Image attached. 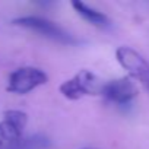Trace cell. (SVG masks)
I'll list each match as a JSON object with an SVG mask.
<instances>
[{
    "label": "cell",
    "mask_w": 149,
    "mask_h": 149,
    "mask_svg": "<svg viewBox=\"0 0 149 149\" xmlns=\"http://www.w3.org/2000/svg\"><path fill=\"white\" fill-rule=\"evenodd\" d=\"M28 116L24 111L9 110L0 121V148H3L22 137V132L26 126Z\"/></svg>",
    "instance_id": "cell-5"
},
{
    "label": "cell",
    "mask_w": 149,
    "mask_h": 149,
    "mask_svg": "<svg viewBox=\"0 0 149 149\" xmlns=\"http://www.w3.org/2000/svg\"><path fill=\"white\" fill-rule=\"evenodd\" d=\"M88 149H91V148H88Z\"/></svg>",
    "instance_id": "cell-9"
},
{
    "label": "cell",
    "mask_w": 149,
    "mask_h": 149,
    "mask_svg": "<svg viewBox=\"0 0 149 149\" xmlns=\"http://www.w3.org/2000/svg\"><path fill=\"white\" fill-rule=\"evenodd\" d=\"M101 94L108 101L118 105H124V104H129L137 95V89L129 78H120V79L105 82L102 85Z\"/></svg>",
    "instance_id": "cell-6"
},
{
    "label": "cell",
    "mask_w": 149,
    "mask_h": 149,
    "mask_svg": "<svg viewBox=\"0 0 149 149\" xmlns=\"http://www.w3.org/2000/svg\"><path fill=\"white\" fill-rule=\"evenodd\" d=\"M48 81V76L38 67H19L10 73L8 91L13 94H28L37 86L44 85Z\"/></svg>",
    "instance_id": "cell-3"
},
{
    "label": "cell",
    "mask_w": 149,
    "mask_h": 149,
    "mask_svg": "<svg viewBox=\"0 0 149 149\" xmlns=\"http://www.w3.org/2000/svg\"><path fill=\"white\" fill-rule=\"evenodd\" d=\"M102 82L89 70H81L72 79L60 86V92L69 100H78L84 95H98L102 91Z\"/></svg>",
    "instance_id": "cell-2"
},
{
    "label": "cell",
    "mask_w": 149,
    "mask_h": 149,
    "mask_svg": "<svg viewBox=\"0 0 149 149\" xmlns=\"http://www.w3.org/2000/svg\"><path fill=\"white\" fill-rule=\"evenodd\" d=\"M15 25L22 26V28H28L31 31H35L56 42L60 44H66V45H74L79 41L74 38L72 34H69L67 31H64L63 28H60L58 25H56L54 22L40 18V16H24V18H18L13 21Z\"/></svg>",
    "instance_id": "cell-1"
},
{
    "label": "cell",
    "mask_w": 149,
    "mask_h": 149,
    "mask_svg": "<svg viewBox=\"0 0 149 149\" xmlns=\"http://www.w3.org/2000/svg\"><path fill=\"white\" fill-rule=\"evenodd\" d=\"M116 56L118 63L129 72L130 76L137 79L149 92V63L130 47L117 48Z\"/></svg>",
    "instance_id": "cell-4"
},
{
    "label": "cell",
    "mask_w": 149,
    "mask_h": 149,
    "mask_svg": "<svg viewBox=\"0 0 149 149\" xmlns=\"http://www.w3.org/2000/svg\"><path fill=\"white\" fill-rule=\"evenodd\" d=\"M72 6L74 8V10H76L84 19H86L89 24H92V25H95L98 28H107V26H110V19L104 13L98 12L97 9H92V8L86 6L82 2H73Z\"/></svg>",
    "instance_id": "cell-7"
},
{
    "label": "cell",
    "mask_w": 149,
    "mask_h": 149,
    "mask_svg": "<svg viewBox=\"0 0 149 149\" xmlns=\"http://www.w3.org/2000/svg\"><path fill=\"white\" fill-rule=\"evenodd\" d=\"M50 139L44 134H32L28 137H21L0 149H47L50 148Z\"/></svg>",
    "instance_id": "cell-8"
}]
</instances>
